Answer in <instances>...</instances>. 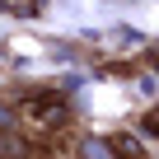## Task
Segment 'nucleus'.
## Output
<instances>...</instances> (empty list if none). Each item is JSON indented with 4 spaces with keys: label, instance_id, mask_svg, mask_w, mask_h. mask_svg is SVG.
Returning a JSON list of instances; mask_svg holds the SVG:
<instances>
[{
    "label": "nucleus",
    "instance_id": "obj_1",
    "mask_svg": "<svg viewBox=\"0 0 159 159\" xmlns=\"http://www.w3.org/2000/svg\"><path fill=\"white\" fill-rule=\"evenodd\" d=\"M28 117H33V122H61L66 108H61V98H33V103H28Z\"/></svg>",
    "mask_w": 159,
    "mask_h": 159
}]
</instances>
